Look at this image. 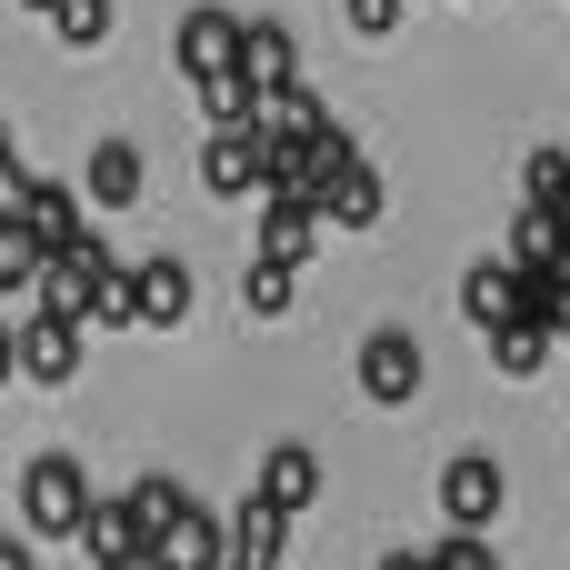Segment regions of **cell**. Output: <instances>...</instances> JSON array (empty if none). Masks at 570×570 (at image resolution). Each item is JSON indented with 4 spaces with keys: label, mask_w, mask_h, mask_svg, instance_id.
Listing matches in <instances>:
<instances>
[{
    "label": "cell",
    "mask_w": 570,
    "mask_h": 570,
    "mask_svg": "<svg viewBox=\"0 0 570 570\" xmlns=\"http://www.w3.org/2000/svg\"><path fill=\"white\" fill-rule=\"evenodd\" d=\"M20 180H30V160H20V140H10V120H0V210L20 200Z\"/></svg>",
    "instance_id": "cell-27"
},
{
    "label": "cell",
    "mask_w": 570,
    "mask_h": 570,
    "mask_svg": "<svg viewBox=\"0 0 570 570\" xmlns=\"http://www.w3.org/2000/svg\"><path fill=\"white\" fill-rule=\"evenodd\" d=\"M0 381H20V331H0Z\"/></svg>",
    "instance_id": "cell-29"
},
{
    "label": "cell",
    "mask_w": 570,
    "mask_h": 570,
    "mask_svg": "<svg viewBox=\"0 0 570 570\" xmlns=\"http://www.w3.org/2000/svg\"><path fill=\"white\" fill-rule=\"evenodd\" d=\"M190 291H200L190 261H170V250H160V261H130V301H140L150 331H180V321H190Z\"/></svg>",
    "instance_id": "cell-11"
},
{
    "label": "cell",
    "mask_w": 570,
    "mask_h": 570,
    "mask_svg": "<svg viewBox=\"0 0 570 570\" xmlns=\"http://www.w3.org/2000/svg\"><path fill=\"white\" fill-rule=\"evenodd\" d=\"M561 210H541V200H531V210H511V250H501V261H511V271H551V261H561Z\"/></svg>",
    "instance_id": "cell-17"
},
{
    "label": "cell",
    "mask_w": 570,
    "mask_h": 570,
    "mask_svg": "<svg viewBox=\"0 0 570 570\" xmlns=\"http://www.w3.org/2000/svg\"><path fill=\"white\" fill-rule=\"evenodd\" d=\"M10 220H20L50 261H60V250L90 230V200H80V180H40V170H30V180H20V200H10Z\"/></svg>",
    "instance_id": "cell-4"
},
{
    "label": "cell",
    "mask_w": 570,
    "mask_h": 570,
    "mask_svg": "<svg viewBox=\"0 0 570 570\" xmlns=\"http://www.w3.org/2000/svg\"><path fill=\"white\" fill-rule=\"evenodd\" d=\"M351 381H361L381 411H401V401H421L431 361H421V341H411V331H371V341H361V361H351Z\"/></svg>",
    "instance_id": "cell-5"
},
{
    "label": "cell",
    "mask_w": 570,
    "mask_h": 570,
    "mask_svg": "<svg viewBox=\"0 0 570 570\" xmlns=\"http://www.w3.org/2000/svg\"><path fill=\"white\" fill-rule=\"evenodd\" d=\"M281 551H291V511H271L261 491L230 511V570H281Z\"/></svg>",
    "instance_id": "cell-14"
},
{
    "label": "cell",
    "mask_w": 570,
    "mask_h": 570,
    "mask_svg": "<svg viewBox=\"0 0 570 570\" xmlns=\"http://www.w3.org/2000/svg\"><path fill=\"white\" fill-rule=\"evenodd\" d=\"M261 501L301 521V511L321 501V451H311V441H271V451H261Z\"/></svg>",
    "instance_id": "cell-12"
},
{
    "label": "cell",
    "mask_w": 570,
    "mask_h": 570,
    "mask_svg": "<svg viewBox=\"0 0 570 570\" xmlns=\"http://www.w3.org/2000/svg\"><path fill=\"white\" fill-rule=\"evenodd\" d=\"M170 60H180V80H190V90H200V80H220V70H240V10H220V0L180 10Z\"/></svg>",
    "instance_id": "cell-3"
},
{
    "label": "cell",
    "mask_w": 570,
    "mask_h": 570,
    "mask_svg": "<svg viewBox=\"0 0 570 570\" xmlns=\"http://www.w3.org/2000/svg\"><path fill=\"white\" fill-rule=\"evenodd\" d=\"M20 381H40V391L80 381V321H60V311H30V321H20Z\"/></svg>",
    "instance_id": "cell-9"
},
{
    "label": "cell",
    "mask_w": 570,
    "mask_h": 570,
    "mask_svg": "<svg viewBox=\"0 0 570 570\" xmlns=\"http://www.w3.org/2000/svg\"><path fill=\"white\" fill-rule=\"evenodd\" d=\"M431 570H501V551H491L481 531H441V541H431Z\"/></svg>",
    "instance_id": "cell-25"
},
{
    "label": "cell",
    "mask_w": 570,
    "mask_h": 570,
    "mask_svg": "<svg viewBox=\"0 0 570 570\" xmlns=\"http://www.w3.org/2000/svg\"><path fill=\"white\" fill-rule=\"evenodd\" d=\"M40 261H50V250H40V240H30V230H20V220L0 210V291H20V301H30V281H40Z\"/></svg>",
    "instance_id": "cell-22"
},
{
    "label": "cell",
    "mask_w": 570,
    "mask_h": 570,
    "mask_svg": "<svg viewBox=\"0 0 570 570\" xmlns=\"http://www.w3.org/2000/svg\"><path fill=\"white\" fill-rule=\"evenodd\" d=\"M311 250H321V210H311V200H271V210H261V250H250V261L301 271Z\"/></svg>",
    "instance_id": "cell-16"
},
{
    "label": "cell",
    "mask_w": 570,
    "mask_h": 570,
    "mask_svg": "<svg viewBox=\"0 0 570 570\" xmlns=\"http://www.w3.org/2000/svg\"><path fill=\"white\" fill-rule=\"evenodd\" d=\"M501 511H511V471H501L491 451H451V461H441V521L491 541V521H501Z\"/></svg>",
    "instance_id": "cell-2"
},
{
    "label": "cell",
    "mask_w": 570,
    "mask_h": 570,
    "mask_svg": "<svg viewBox=\"0 0 570 570\" xmlns=\"http://www.w3.org/2000/svg\"><path fill=\"white\" fill-rule=\"evenodd\" d=\"M140 180H150L140 140H120V130H110V140H90V160H80V200H90V220H100V210H110V220H120V210H140Z\"/></svg>",
    "instance_id": "cell-6"
},
{
    "label": "cell",
    "mask_w": 570,
    "mask_h": 570,
    "mask_svg": "<svg viewBox=\"0 0 570 570\" xmlns=\"http://www.w3.org/2000/svg\"><path fill=\"white\" fill-rule=\"evenodd\" d=\"M80 551L110 570V561H130V551H150V541H140V521H130V501H90V521H80Z\"/></svg>",
    "instance_id": "cell-18"
},
{
    "label": "cell",
    "mask_w": 570,
    "mask_h": 570,
    "mask_svg": "<svg viewBox=\"0 0 570 570\" xmlns=\"http://www.w3.org/2000/svg\"><path fill=\"white\" fill-rule=\"evenodd\" d=\"M521 190H531L541 210H561V200H570V150H561V140H541V150L521 160Z\"/></svg>",
    "instance_id": "cell-23"
},
{
    "label": "cell",
    "mask_w": 570,
    "mask_h": 570,
    "mask_svg": "<svg viewBox=\"0 0 570 570\" xmlns=\"http://www.w3.org/2000/svg\"><path fill=\"white\" fill-rule=\"evenodd\" d=\"M261 160H271L261 120H250V130H210V140H200V190H210V200H250V190H261Z\"/></svg>",
    "instance_id": "cell-7"
},
{
    "label": "cell",
    "mask_w": 570,
    "mask_h": 570,
    "mask_svg": "<svg viewBox=\"0 0 570 570\" xmlns=\"http://www.w3.org/2000/svg\"><path fill=\"white\" fill-rule=\"evenodd\" d=\"M541 361H551V331H541V321L491 331V371H501V381H541Z\"/></svg>",
    "instance_id": "cell-19"
},
{
    "label": "cell",
    "mask_w": 570,
    "mask_h": 570,
    "mask_svg": "<svg viewBox=\"0 0 570 570\" xmlns=\"http://www.w3.org/2000/svg\"><path fill=\"white\" fill-rule=\"evenodd\" d=\"M110 20H120V0H60V10H50L60 50H100V40H110Z\"/></svg>",
    "instance_id": "cell-21"
},
{
    "label": "cell",
    "mask_w": 570,
    "mask_h": 570,
    "mask_svg": "<svg viewBox=\"0 0 570 570\" xmlns=\"http://www.w3.org/2000/svg\"><path fill=\"white\" fill-rule=\"evenodd\" d=\"M90 471H80V451H30L20 461V521H30V541H80V521H90Z\"/></svg>",
    "instance_id": "cell-1"
},
{
    "label": "cell",
    "mask_w": 570,
    "mask_h": 570,
    "mask_svg": "<svg viewBox=\"0 0 570 570\" xmlns=\"http://www.w3.org/2000/svg\"><path fill=\"white\" fill-rule=\"evenodd\" d=\"M240 80H250V90H291V80H301L291 20H240Z\"/></svg>",
    "instance_id": "cell-13"
},
{
    "label": "cell",
    "mask_w": 570,
    "mask_h": 570,
    "mask_svg": "<svg viewBox=\"0 0 570 570\" xmlns=\"http://www.w3.org/2000/svg\"><path fill=\"white\" fill-rule=\"evenodd\" d=\"M351 30H361V40H391V30H401V0H351Z\"/></svg>",
    "instance_id": "cell-26"
},
{
    "label": "cell",
    "mask_w": 570,
    "mask_h": 570,
    "mask_svg": "<svg viewBox=\"0 0 570 570\" xmlns=\"http://www.w3.org/2000/svg\"><path fill=\"white\" fill-rule=\"evenodd\" d=\"M561 50H570V40H561Z\"/></svg>",
    "instance_id": "cell-33"
},
{
    "label": "cell",
    "mask_w": 570,
    "mask_h": 570,
    "mask_svg": "<svg viewBox=\"0 0 570 570\" xmlns=\"http://www.w3.org/2000/svg\"><path fill=\"white\" fill-rule=\"evenodd\" d=\"M381 570H431V551H391V561H381Z\"/></svg>",
    "instance_id": "cell-30"
},
{
    "label": "cell",
    "mask_w": 570,
    "mask_h": 570,
    "mask_svg": "<svg viewBox=\"0 0 570 570\" xmlns=\"http://www.w3.org/2000/svg\"><path fill=\"white\" fill-rule=\"evenodd\" d=\"M311 210H321L331 230H381V220H391V190H381V170H371V160H341V170L321 180V200H311Z\"/></svg>",
    "instance_id": "cell-8"
},
{
    "label": "cell",
    "mask_w": 570,
    "mask_h": 570,
    "mask_svg": "<svg viewBox=\"0 0 570 570\" xmlns=\"http://www.w3.org/2000/svg\"><path fill=\"white\" fill-rule=\"evenodd\" d=\"M150 551H160L170 570H230V521H220L210 501H190V511H180V521H170Z\"/></svg>",
    "instance_id": "cell-10"
},
{
    "label": "cell",
    "mask_w": 570,
    "mask_h": 570,
    "mask_svg": "<svg viewBox=\"0 0 570 570\" xmlns=\"http://www.w3.org/2000/svg\"><path fill=\"white\" fill-rule=\"evenodd\" d=\"M20 10H40V20H50V10H60V0H20Z\"/></svg>",
    "instance_id": "cell-32"
},
{
    "label": "cell",
    "mask_w": 570,
    "mask_h": 570,
    "mask_svg": "<svg viewBox=\"0 0 570 570\" xmlns=\"http://www.w3.org/2000/svg\"><path fill=\"white\" fill-rule=\"evenodd\" d=\"M240 301H250L261 321H281V311L301 301V271H281V261H250V281H240Z\"/></svg>",
    "instance_id": "cell-24"
},
{
    "label": "cell",
    "mask_w": 570,
    "mask_h": 570,
    "mask_svg": "<svg viewBox=\"0 0 570 570\" xmlns=\"http://www.w3.org/2000/svg\"><path fill=\"white\" fill-rule=\"evenodd\" d=\"M120 501H130V521H140V541H160V531H170V521L190 511V491H180V481H160V471H150V481H130Z\"/></svg>",
    "instance_id": "cell-20"
},
{
    "label": "cell",
    "mask_w": 570,
    "mask_h": 570,
    "mask_svg": "<svg viewBox=\"0 0 570 570\" xmlns=\"http://www.w3.org/2000/svg\"><path fill=\"white\" fill-rule=\"evenodd\" d=\"M461 311H471L481 331H511V321H521V271H511L501 250L471 261V271H461Z\"/></svg>",
    "instance_id": "cell-15"
},
{
    "label": "cell",
    "mask_w": 570,
    "mask_h": 570,
    "mask_svg": "<svg viewBox=\"0 0 570 570\" xmlns=\"http://www.w3.org/2000/svg\"><path fill=\"white\" fill-rule=\"evenodd\" d=\"M0 570H40V541L30 531H0Z\"/></svg>",
    "instance_id": "cell-28"
},
{
    "label": "cell",
    "mask_w": 570,
    "mask_h": 570,
    "mask_svg": "<svg viewBox=\"0 0 570 570\" xmlns=\"http://www.w3.org/2000/svg\"><path fill=\"white\" fill-rule=\"evenodd\" d=\"M110 570H170V561H160V551H130V561H110Z\"/></svg>",
    "instance_id": "cell-31"
}]
</instances>
